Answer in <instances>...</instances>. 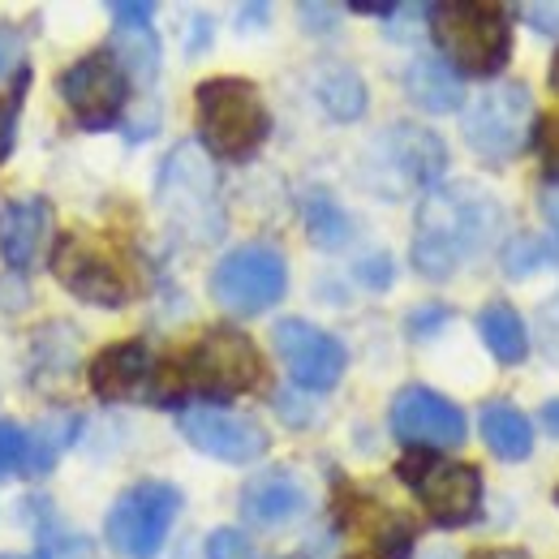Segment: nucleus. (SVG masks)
<instances>
[{
  "label": "nucleus",
  "instance_id": "1",
  "mask_svg": "<svg viewBox=\"0 0 559 559\" xmlns=\"http://www.w3.org/2000/svg\"><path fill=\"white\" fill-rule=\"evenodd\" d=\"M499 233H503V207L490 190L469 181L439 186L418 207V233L409 246L414 272L426 280L456 276L461 263L487 254Z\"/></svg>",
  "mask_w": 559,
  "mask_h": 559
},
{
  "label": "nucleus",
  "instance_id": "2",
  "mask_svg": "<svg viewBox=\"0 0 559 559\" xmlns=\"http://www.w3.org/2000/svg\"><path fill=\"white\" fill-rule=\"evenodd\" d=\"M263 374V357L254 341L237 328H207L190 349H181L168 361H155L151 379V401L155 405H177V401H233L250 392Z\"/></svg>",
  "mask_w": 559,
  "mask_h": 559
},
{
  "label": "nucleus",
  "instance_id": "3",
  "mask_svg": "<svg viewBox=\"0 0 559 559\" xmlns=\"http://www.w3.org/2000/svg\"><path fill=\"white\" fill-rule=\"evenodd\" d=\"M443 173H448L443 139L414 121H396L383 134H374V142L361 151V164H357V181L383 203H401L409 194L439 190Z\"/></svg>",
  "mask_w": 559,
  "mask_h": 559
},
{
  "label": "nucleus",
  "instance_id": "4",
  "mask_svg": "<svg viewBox=\"0 0 559 559\" xmlns=\"http://www.w3.org/2000/svg\"><path fill=\"white\" fill-rule=\"evenodd\" d=\"M159 215L194 246H211L224 233V199H219V173L215 159L199 142H177L159 168L155 181Z\"/></svg>",
  "mask_w": 559,
  "mask_h": 559
},
{
  "label": "nucleus",
  "instance_id": "5",
  "mask_svg": "<svg viewBox=\"0 0 559 559\" xmlns=\"http://www.w3.org/2000/svg\"><path fill=\"white\" fill-rule=\"evenodd\" d=\"M194 108H199L203 151L211 159L241 164L272 134V112H267L259 86L246 78H207L194 91Z\"/></svg>",
  "mask_w": 559,
  "mask_h": 559
},
{
  "label": "nucleus",
  "instance_id": "6",
  "mask_svg": "<svg viewBox=\"0 0 559 559\" xmlns=\"http://www.w3.org/2000/svg\"><path fill=\"white\" fill-rule=\"evenodd\" d=\"M430 35H435L439 61H448L456 73H474V78L499 73L508 66V52H512L508 13L495 4H469V0L435 4L430 9Z\"/></svg>",
  "mask_w": 559,
  "mask_h": 559
},
{
  "label": "nucleus",
  "instance_id": "7",
  "mask_svg": "<svg viewBox=\"0 0 559 559\" xmlns=\"http://www.w3.org/2000/svg\"><path fill=\"white\" fill-rule=\"evenodd\" d=\"M181 503H186L181 490L173 483H159V478L126 487L104 521L108 547L126 559H155L164 551L177 516H181Z\"/></svg>",
  "mask_w": 559,
  "mask_h": 559
},
{
  "label": "nucleus",
  "instance_id": "8",
  "mask_svg": "<svg viewBox=\"0 0 559 559\" xmlns=\"http://www.w3.org/2000/svg\"><path fill=\"white\" fill-rule=\"evenodd\" d=\"M538 126L534 95L525 82H499L474 99L465 112V142L487 159V164H508L525 151V142Z\"/></svg>",
  "mask_w": 559,
  "mask_h": 559
},
{
  "label": "nucleus",
  "instance_id": "9",
  "mask_svg": "<svg viewBox=\"0 0 559 559\" xmlns=\"http://www.w3.org/2000/svg\"><path fill=\"white\" fill-rule=\"evenodd\" d=\"M396 474H401L405 487H414V495L421 499V508L435 525L456 530V525H469L478 516L483 474L474 465L439 461L435 452H409V456H401Z\"/></svg>",
  "mask_w": 559,
  "mask_h": 559
},
{
  "label": "nucleus",
  "instance_id": "10",
  "mask_svg": "<svg viewBox=\"0 0 559 559\" xmlns=\"http://www.w3.org/2000/svg\"><path fill=\"white\" fill-rule=\"evenodd\" d=\"M284 288H288V263H284V254H280L276 246H259V241L228 250L215 263V272H211V297L224 310L241 314V319L267 314L280 297H284Z\"/></svg>",
  "mask_w": 559,
  "mask_h": 559
},
{
  "label": "nucleus",
  "instance_id": "11",
  "mask_svg": "<svg viewBox=\"0 0 559 559\" xmlns=\"http://www.w3.org/2000/svg\"><path fill=\"white\" fill-rule=\"evenodd\" d=\"M57 91L82 130H112L130 104V73L112 52H86L61 73Z\"/></svg>",
  "mask_w": 559,
  "mask_h": 559
},
{
  "label": "nucleus",
  "instance_id": "12",
  "mask_svg": "<svg viewBox=\"0 0 559 559\" xmlns=\"http://www.w3.org/2000/svg\"><path fill=\"white\" fill-rule=\"evenodd\" d=\"M272 345L280 361L288 366V379L306 392H332L345 379V366H349L345 345L306 319H280L272 328Z\"/></svg>",
  "mask_w": 559,
  "mask_h": 559
},
{
  "label": "nucleus",
  "instance_id": "13",
  "mask_svg": "<svg viewBox=\"0 0 559 559\" xmlns=\"http://www.w3.org/2000/svg\"><path fill=\"white\" fill-rule=\"evenodd\" d=\"M392 435L414 448V452H439V448H461L469 435V418L461 414V405H452L448 396L430 392V388H401L392 401Z\"/></svg>",
  "mask_w": 559,
  "mask_h": 559
},
{
  "label": "nucleus",
  "instance_id": "14",
  "mask_svg": "<svg viewBox=\"0 0 559 559\" xmlns=\"http://www.w3.org/2000/svg\"><path fill=\"white\" fill-rule=\"evenodd\" d=\"M181 435L190 448H199L203 456H215L224 465H254L259 456H267V430L233 409L194 405L181 414Z\"/></svg>",
  "mask_w": 559,
  "mask_h": 559
},
{
  "label": "nucleus",
  "instance_id": "15",
  "mask_svg": "<svg viewBox=\"0 0 559 559\" xmlns=\"http://www.w3.org/2000/svg\"><path fill=\"white\" fill-rule=\"evenodd\" d=\"M52 276L61 280L73 297H82L91 306H104V310H117L130 297V284L121 276V267L95 241H86L82 233H70V237L57 241V250H52Z\"/></svg>",
  "mask_w": 559,
  "mask_h": 559
},
{
  "label": "nucleus",
  "instance_id": "16",
  "mask_svg": "<svg viewBox=\"0 0 559 559\" xmlns=\"http://www.w3.org/2000/svg\"><path fill=\"white\" fill-rule=\"evenodd\" d=\"M155 379V357L142 341H126V345H108L91 361V392L104 401H134L151 392Z\"/></svg>",
  "mask_w": 559,
  "mask_h": 559
},
{
  "label": "nucleus",
  "instance_id": "17",
  "mask_svg": "<svg viewBox=\"0 0 559 559\" xmlns=\"http://www.w3.org/2000/svg\"><path fill=\"white\" fill-rule=\"evenodd\" d=\"M48 219H52V207L39 194L0 203V259L9 263V272H26L35 263L48 237Z\"/></svg>",
  "mask_w": 559,
  "mask_h": 559
},
{
  "label": "nucleus",
  "instance_id": "18",
  "mask_svg": "<svg viewBox=\"0 0 559 559\" xmlns=\"http://www.w3.org/2000/svg\"><path fill=\"white\" fill-rule=\"evenodd\" d=\"M306 503H310V495L301 487V478L288 469H263L241 487V516L250 525H284V521L301 516Z\"/></svg>",
  "mask_w": 559,
  "mask_h": 559
},
{
  "label": "nucleus",
  "instance_id": "19",
  "mask_svg": "<svg viewBox=\"0 0 559 559\" xmlns=\"http://www.w3.org/2000/svg\"><path fill=\"white\" fill-rule=\"evenodd\" d=\"M405 95L418 104L421 112H456L465 104V82L439 57H414L405 70Z\"/></svg>",
  "mask_w": 559,
  "mask_h": 559
},
{
  "label": "nucleus",
  "instance_id": "20",
  "mask_svg": "<svg viewBox=\"0 0 559 559\" xmlns=\"http://www.w3.org/2000/svg\"><path fill=\"white\" fill-rule=\"evenodd\" d=\"M478 430H483V443L499 461H525L534 452V426L530 418L508 405V401H490L478 414Z\"/></svg>",
  "mask_w": 559,
  "mask_h": 559
},
{
  "label": "nucleus",
  "instance_id": "21",
  "mask_svg": "<svg viewBox=\"0 0 559 559\" xmlns=\"http://www.w3.org/2000/svg\"><path fill=\"white\" fill-rule=\"evenodd\" d=\"M478 336L490 349L495 361L503 366H521L530 357V332H525V319L508 306V301H487L478 310Z\"/></svg>",
  "mask_w": 559,
  "mask_h": 559
},
{
  "label": "nucleus",
  "instance_id": "22",
  "mask_svg": "<svg viewBox=\"0 0 559 559\" xmlns=\"http://www.w3.org/2000/svg\"><path fill=\"white\" fill-rule=\"evenodd\" d=\"M78 430H82L78 414H48V418L35 421L26 430V469L22 474H31V478L48 474L61 461V452L78 439Z\"/></svg>",
  "mask_w": 559,
  "mask_h": 559
},
{
  "label": "nucleus",
  "instance_id": "23",
  "mask_svg": "<svg viewBox=\"0 0 559 559\" xmlns=\"http://www.w3.org/2000/svg\"><path fill=\"white\" fill-rule=\"evenodd\" d=\"M314 95L336 121H357L366 112V82L353 66H336V61L323 66L314 73Z\"/></svg>",
  "mask_w": 559,
  "mask_h": 559
},
{
  "label": "nucleus",
  "instance_id": "24",
  "mask_svg": "<svg viewBox=\"0 0 559 559\" xmlns=\"http://www.w3.org/2000/svg\"><path fill=\"white\" fill-rule=\"evenodd\" d=\"M301 224H306V233H310V241L319 250H341V246H349L353 237L349 211L341 207L328 190H306L301 194Z\"/></svg>",
  "mask_w": 559,
  "mask_h": 559
},
{
  "label": "nucleus",
  "instance_id": "25",
  "mask_svg": "<svg viewBox=\"0 0 559 559\" xmlns=\"http://www.w3.org/2000/svg\"><path fill=\"white\" fill-rule=\"evenodd\" d=\"M112 57L130 73V82H151L159 73V39L151 26H117V52Z\"/></svg>",
  "mask_w": 559,
  "mask_h": 559
},
{
  "label": "nucleus",
  "instance_id": "26",
  "mask_svg": "<svg viewBox=\"0 0 559 559\" xmlns=\"http://www.w3.org/2000/svg\"><path fill=\"white\" fill-rule=\"evenodd\" d=\"M556 263V246L538 233H516L508 246H503V272L512 280H525L538 267H551Z\"/></svg>",
  "mask_w": 559,
  "mask_h": 559
},
{
  "label": "nucleus",
  "instance_id": "27",
  "mask_svg": "<svg viewBox=\"0 0 559 559\" xmlns=\"http://www.w3.org/2000/svg\"><path fill=\"white\" fill-rule=\"evenodd\" d=\"M26 469V426L0 418V483Z\"/></svg>",
  "mask_w": 559,
  "mask_h": 559
},
{
  "label": "nucleus",
  "instance_id": "28",
  "mask_svg": "<svg viewBox=\"0 0 559 559\" xmlns=\"http://www.w3.org/2000/svg\"><path fill=\"white\" fill-rule=\"evenodd\" d=\"M534 134H538V159H543L551 186H559V112H547V117L534 126Z\"/></svg>",
  "mask_w": 559,
  "mask_h": 559
},
{
  "label": "nucleus",
  "instance_id": "29",
  "mask_svg": "<svg viewBox=\"0 0 559 559\" xmlns=\"http://www.w3.org/2000/svg\"><path fill=\"white\" fill-rule=\"evenodd\" d=\"M207 559H254V547L241 530H215L207 538Z\"/></svg>",
  "mask_w": 559,
  "mask_h": 559
},
{
  "label": "nucleus",
  "instance_id": "30",
  "mask_svg": "<svg viewBox=\"0 0 559 559\" xmlns=\"http://www.w3.org/2000/svg\"><path fill=\"white\" fill-rule=\"evenodd\" d=\"M17 139V95H0V164L9 159Z\"/></svg>",
  "mask_w": 559,
  "mask_h": 559
},
{
  "label": "nucleus",
  "instance_id": "31",
  "mask_svg": "<svg viewBox=\"0 0 559 559\" xmlns=\"http://www.w3.org/2000/svg\"><path fill=\"white\" fill-rule=\"evenodd\" d=\"M538 323H543V349L551 361H559V293L538 310Z\"/></svg>",
  "mask_w": 559,
  "mask_h": 559
},
{
  "label": "nucleus",
  "instance_id": "32",
  "mask_svg": "<svg viewBox=\"0 0 559 559\" xmlns=\"http://www.w3.org/2000/svg\"><path fill=\"white\" fill-rule=\"evenodd\" d=\"M392 276H396V272H392V259H388V254H374V259H361V263H357V280L370 284V288H388Z\"/></svg>",
  "mask_w": 559,
  "mask_h": 559
},
{
  "label": "nucleus",
  "instance_id": "33",
  "mask_svg": "<svg viewBox=\"0 0 559 559\" xmlns=\"http://www.w3.org/2000/svg\"><path fill=\"white\" fill-rule=\"evenodd\" d=\"M108 13L117 17V26H151L155 4H126V0H117V4H108Z\"/></svg>",
  "mask_w": 559,
  "mask_h": 559
},
{
  "label": "nucleus",
  "instance_id": "34",
  "mask_svg": "<svg viewBox=\"0 0 559 559\" xmlns=\"http://www.w3.org/2000/svg\"><path fill=\"white\" fill-rule=\"evenodd\" d=\"M443 323H448V310H443V306H426L418 314H409V332H414L418 341L421 336H435Z\"/></svg>",
  "mask_w": 559,
  "mask_h": 559
},
{
  "label": "nucleus",
  "instance_id": "35",
  "mask_svg": "<svg viewBox=\"0 0 559 559\" xmlns=\"http://www.w3.org/2000/svg\"><path fill=\"white\" fill-rule=\"evenodd\" d=\"M17 52H22V39L9 26H0V78L17 66Z\"/></svg>",
  "mask_w": 559,
  "mask_h": 559
},
{
  "label": "nucleus",
  "instance_id": "36",
  "mask_svg": "<svg viewBox=\"0 0 559 559\" xmlns=\"http://www.w3.org/2000/svg\"><path fill=\"white\" fill-rule=\"evenodd\" d=\"M538 207H543V215H547V224L556 228V237H559V186H547V190H543Z\"/></svg>",
  "mask_w": 559,
  "mask_h": 559
},
{
  "label": "nucleus",
  "instance_id": "37",
  "mask_svg": "<svg viewBox=\"0 0 559 559\" xmlns=\"http://www.w3.org/2000/svg\"><path fill=\"white\" fill-rule=\"evenodd\" d=\"M530 17H538V22H534V26H538V31H547V35H559V9H530Z\"/></svg>",
  "mask_w": 559,
  "mask_h": 559
},
{
  "label": "nucleus",
  "instance_id": "38",
  "mask_svg": "<svg viewBox=\"0 0 559 559\" xmlns=\"http://www.w3.org/2000/svg\"><path fill=\"white\" fill-rule=\"evenodd\" d=\"M538 421H543V430H547L551 439H559V401H547L543 414H538Z\"/></svg>",
  "mask_w": 559,
  "mask_h": 559
},
{
  "label": "nucleus",
  "instance_id": "39",
  "mask_svg": "<svg viewBox=\"0 0 559 559\" xmlns=\"http://www.w3.org/2000/svg\"><path fill=\"white\" fill-rule=\"evenodd\" d=\"M551 91L559 95V52L551 57Z\"/></svg>",
  "mask_w": 559,
  "mask_h": 559
},
{
  "label": "nucleus",
  "instance_id": "40",
  "mask_svg": "<svg viewBox=\"0 0 559 559\" xmlns=\"http://www.w3.org/2000/svg\"><path fill=\"white\" fill-rule=\"evenodd\" d=\"M0 559H52L48 551H31V556H0Z\"/></svg>",
  "mask_w": 559,
  "mask_h": 559
},
{
  "label": "nucleus",
  "instance_id": "41",
  "mask_svg": "<svg viewBox=\"0 0 559 559\" xmlns=\"http://www.w3.org/2000/svg\"><path fill=\"white\" fill-rule=\"evenodd\" d=\"M430 559H452V556H430Z\"/></svg>",
  "mask_w": 559,
  "mask_h": 559
},
{
  "label": "nucleus",
  "instance_id": "42",
  "mask_svg": "<svg viewBox=\"0 0 559 559\" xmlns=\"http://www.w3.org/2000/svg\"><path fill=\"white\" fill-rule=\"evenodd\" d=\"M487 559H503V556H487Z\"/></svg>",
  "mask_w": 559,
  "mask_h": 559
},
{
  "label": "nucleus",
  "instance_id": "43",
  "mask_svg": "<svg viewBox=\"0 0 559 559\" xmlns=\"http://www.w3.org/2000/svg\"><path fill=\"white\" fill-rule=\"evenodd\" d=\"M556 503H559V490H556Z\"/></svg>",
  "mask_w": 559,
  "mask_h": 559
}]
</instances>
